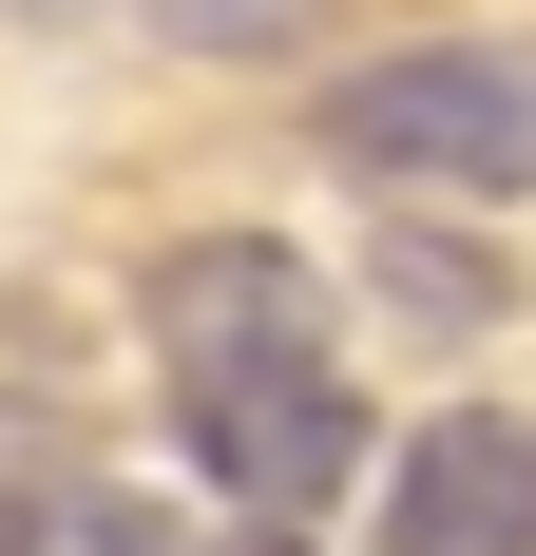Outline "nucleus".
<instances>
[{"instance_id": "f257e3e1", "label": "nucleus", "mask_w": 536, "mask_h": 556, "mask_svg": "<svg viewBox=\"0 0 536 556\" xmlns=\"http://www.w3.org/2000/svg\"><path fill=\"white\" fill-rule=\"evenodd\" d=\"M326 154L365 192H441V212H498L536 192V39H403L326 97Z\"/></svg>"}, {"instance_id": "f03ea898", "label": "nucleus", "mask_w": 536, "mask_h": 556, "mask_svg": "<svg viewBox=\"0 0 536 556\" xmlns=\"http://www.w3.org/2000/svg\"><path fill=\"white\" fill-rule=\"evenodd\" d=\"M173 422H192V460H212L250 518H326V500H345V460H365V403H345V365H326V345L173 384Z\"/></svg>"}, {"instance_id": "7ed1b4c3", "label": "nucleus", "mask_w": 536, "mask_h": 556, "mask_svg": "<svg viewBox=\"0 0 536 556\" xmlns=\"http://www.w3.org/2000/svg\"><path fill=\"white\" fill-rule=\"evenodd\" d=\"M288 345H326V269L288 250V230H192V250H154V365L173 384L288 365Z\"/></svg>"}, {"instance_id": "20e7f679", "label": "nucleus", "mask_w": 536, "mask_h": 556, "mask_svg": "<svg viewBox=\"0 0 536 556\" xmlns=\"http://www.w3.org/2000/svg\"><path fill=\"white\" fill-rule=\"evenodd\" d=\"M383 556H536V422L460 403L422 442H383Z\"/></svg>"}, {"instance_id": "39448f33", "label": "nucleus", "mask_w": 536, "mask_h": 556, "mask_svg": "<svg viewBox=\"0 0 536 556\" xmlns=\"http://www.w3.org/2000/svg\"><path fill=\"white\" fill-rule=\"evenodd\" d=\"M365 307H383V327H422V345H480L518 288H498L480 230H441V192H365Z\"/></svg>"}, {"instance_id": "423d86ee", "label": "nucleus", "mask_w": 536, "mask_h": 556, "mask_svg": "<svg viewBox=\"0 0 536 556\" xmlns=\"http://www.w3.org/2000/svg\"><path fill=\"white\" fill-rule=\"evenodd\" d=\"M20 556H307V518H173L135 500V480H39V518H20Z\"/></svg>"}, {"instance_id": "0eeeda50", "label": "nucleus", "mask_w": 536, "mask_h": 556, "mask_svg": "<svg viewBox=\"0 0 536 556\" xmlns=\"http://www.w3.org/2000/svg\"><path fill=\"white\" fill-rule=\"evenodd\" d=\"M307 20H326V0H154V39H173V58H288Z\"/></svg>"}, {"instance_id": "6e6552de", "label": "nucleus", "mask_w": 536, "mask_h": 556, "mask_svg": "<svg viewBox=\"0 0 536 556\" xmlns=\"http://www.w3.org/2000/svg\"><path fill=\"white\" fill-rule=\"evenodd\" d=\"M20 20H77V0H20Z\"/></svg>"}]
</instances>
